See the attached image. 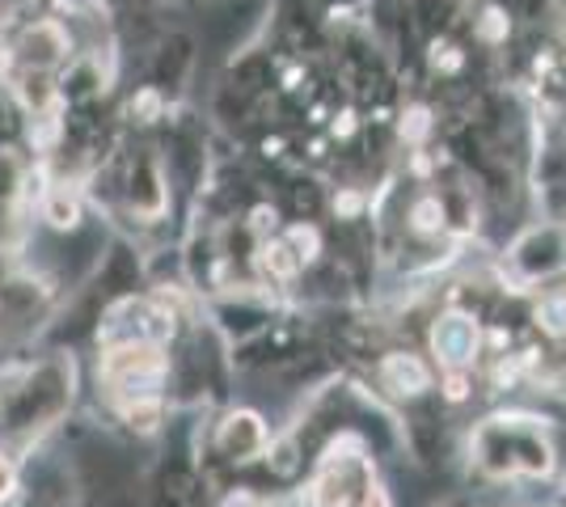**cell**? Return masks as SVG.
I'll list each match as a JSON object with an SVG mask.
<instances>
[{
    "label": "cell",
    "mask_w": 566,
    "mask_h": 507,
    "mask_svg": "<svg viewBox=\"0 0 566 507\" xmlns=\"http://www.w3.org/2000/svg\"><path fill=\"white\" fill-rule=\"evenodd\" d=\"M436 347H440L449 360H465L473 351V326L465 317H449L444 326H436Z\"/></svg>",
    "instance_id": "1"
},
{
    "label": "cell",
    "mask_w": 566,
    "mask_h": 507,
    "mask_svg": "<svg viewBox=\"0 0 566 507\" xmlns=\"http://www.w3.org/2000/svg\"><path fill=\"white\" fill-rule=\"evenodd\" d=\"M398 377V393H406V381H410V393H419V389H427V368L415 360H401V356H394V360L385 363V381H394Z\"/></svg>",
    "instance_id": "2"
},
{
    "label": "cell",
    "mask_w": 566,
    "mask_h": 507,
    "mask_svg": "<svg viewBox=\"0 0 566 507\" xmlns=\"http://www.w3.org/2000/svg\"><path fill=\"white\" fill-rule=\"evenodd\" d=\"M415 220H419V229H436V224H440V220H436V203H419Z\"/></svg>",
    "instance_id": "3"
}]
</instances>
